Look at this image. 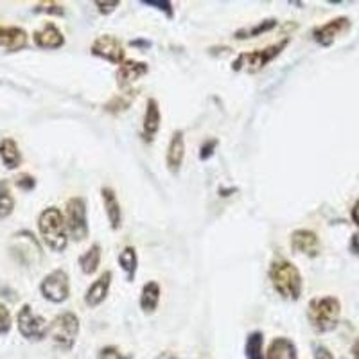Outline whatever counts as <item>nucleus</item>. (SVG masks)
Segmentation results:
<instances>
[{
    "mask_svg": "<svg viewBox=\"0 0 359 359\" xmlns=\"http://www.w3.org/2000/svg\"><path fill=\"white\" fill-rule=\"evenodd\" d=\"M269 280L282 298L298 300L302 294V275L287 259L277 257L269 266Z\"/></svg>",
    "mask_w": 359,
    "mask_h": 359,
    "instance_id": "nucleus-1",
    "label": "nucleus"
},
{
    "mask_svg": "<svg viewBox=\"0 0 359 359\" xmlns=\"http://www.w3.org/2000/svg\"><path fill=\"white\" fill-rule=\"evenodd\" d=\"M38 229H40L41 239L53 252H63L69 245V232L67 223L60 208L49 207L38 217Z\"/></svg>",
    "mask_w": 359,
    "mask_h": 359,
    "instance_id": "nucleus-2",
    "label": "nucleus"
},
{
    "mask_svg": "<svg viewBox=\"0 0 359 359\" xmlns=\"http://www.w3.org/2000/svg\"><path fill=\"white\" fill-rule=\"evenodd\" d=\"M341 314V304L336 297L313 298L307 306V320L314 331L323 334L336 329Z\"/></svg>",
    "mask_w": 359,
    "mask_h": 359,
    "instance_id": "nucleus-3",
    "label": "nucleus"
},
{
    "mask_svg": "<svg viewBox=\"0 0 359 359\" xmlns=\"http://www.w3.org/2000/svg\"><path fill=\"white\" fill-rule=\"evenodd\" d=\"M79 334V318L76 313L57 314L49 325V336L53 338L54 347L63 352H70L76 345Z\"/></svg>",
    "mask_w": 359,
    "mask_h": 359,
    "instance_id": "nucleus-4",
    "label": "nucleus"
},
{
    "mask_svg": "<svg viewBox=\"0 0 359 359\" xmlns=\"http://www.w3.org/2000/svg\"><path fill=\"white\" fill-rule=\"evenodd\" d=\"M287 43H290V38H284V40L277 41V43L269 45L266 49L259 50H250V53H241L236 57V62L232 63V69L237 70V72H259V70L264 69L268 63H271L282 50L286 49Z\"/></svg>",
    "mask_w": 359,
    "mask_h": 359,
    "instance_id": "nucleus-5",
    "label": "nucleus"
},
{
    "mask_svg": "<svg viewBox=\"0 0 359 359\" xmlns=\"http://www.w3.org/2000/svg\"><path fill=\"white\" fill-rule=\"evenodd\" d=\"M67 232L76 241H85L88 237V219H86V201L81 196L70 198L65 207Z\"/></svg>",
    "mask_w": 359,
    "mask_h": 359,
    "instance_id": "nucleus-6",
    "label": "nucleus"
},
{
    "mask_svg": "<svg viewBox=\"0 0 359 359\" xmlns=\"http://www.w3.org/2000/svg\"><path fill=\"white\" fill-rule=\"evenodd\" d=\"M18 331L24 338L31 339V341H41L45 336L49 334V323L45 322L43 316L36 314L31 306H22L17 316Z\"/></svg>",
    "mask_w": 359,
    "mask_h": 359,
    "instance_id": "nucleus-7",
    "label": "nucleus"
},
{
    "mask_svg": "<svg viewBox=\"0 0 359 359\" xmlns=\"http://www.w3.org/2000/svg\"><path fill=\"white\" fill-rule=\"evenodd\" d=\"M40 291L49 302L62 304L70 294V282L65 269H54L41 280Z\"/></svg>",
    "mask_w": 359,
    "mask_h": 359,
    "instance_id": "nucleus-8",
    "label": "nucleus"
},
{
    "mask_svg": "<svg viewBox=\"0 0 359 359\" xmlns=\"http://www.w3.org/2000/svg\"><path fill=\"white\" fill-rule=\"evenodd\" d=\"M92 54L97 57H102L114 65H121L124 62V47L118 41V38L111 34H102L92 43Z\"/></svg>",
    "mask_w": 359,
    "mask_h": 359,
    "instance_id": "nucleus-9",
    "label": "nucleus"
},
{
    "mask_svg": "<svg viewBox=\"0 0 359 359\" xmlns=\"http://www.w3.org/2000/svg\"><path fill=\"white\" fill-rule=\"evenodd\" d=\"M351 29V20L347 17H338L329 20L327 24L320 25L313 31V38L316 43H320L322 47H329V45L334 43V40L338 36H341L343 33H347Z\"/></svg>",
    "mask_w": 359,
    "mask_h": 359,
    "instance_id": "nucleus-10",
    "label": "nucleus"
},
{
    "mask_svg": "<svg viewBox=\"0 0 359 359\" xmlns=\"http://www.w3.org/2000/svg\"><path fill=\"white\" fill-rule=\"evenodd\" d=\"M149 72V67L147 63L142 62H135V60H124L121 65H118L117 72V83L118 86L124 90V92H130L133 83L139 81L142 76Z\"/></svg>",
    "mask_w": 359,
    "mask_h": 359,
    "instance_id": "nucleus-11",
    "label": "nucleus"
},
{
    "mask_svg": "<svg viewBox=\"0 0 359 359\" xmlns=\"http://www.w3.org/2000/svg\"><path fill=\"white\" fill-rule=\"evenodd\" d=\"M291 248L297 253H306L309 257H316L320 253V239L313 230H294L291 233Z\"/></svg>",
    "mask_w": 359,
    "mask_h": 359,
    "instance_id": "nucleus-12",
    "label": "nucleus"
},
{
    "mask_svg": "<svg viewBox=\"0 0 359 359\" xmlns=\"http://www.w3.org/2000/svg\"><path fill=\"white\" fill-rule=\"evenodd\" d=\"M33 40L36 43V47H40V49H60V47L65 45L63 33L53 22H47L38 31H34Z\"/></svg>",
    "mask_w": 359,
    "mask_h": 359,
    "instance_id": "nucleus-13",
    "label": "nucleus"
},
{
    "mask_svg": "<svg viewBox=\"0 0 359 359\" xmlns=\"http://www.w3.org/2000/svg\"><path fill=\"white\" fill-rule=\"evenodd\" d=\"M162 123V115H160V107L156 99H149L146 102V111H144V123H142V139L146 142H153L160 130Z\"/></svg>",
    "mask_w": 359,
    "mask_h": 359,
    "instance_id": "nucleus-14",
    "label": "nucleus"
},
{
    "mask_svg": "<svg viewBox=\"0 0 359 359\" xmlns=\"http://www.w3.org/2000/svg\"><path fill=\"white\" fill-rule=\"evenodd\" d=\"M110 284H111V271H104V273L99 275L97 280L92 282L88 290H86V294H85L86 306L97 307L99 304L104 302V298L108 297V291H110Z\"/></svg>",
    "mask_w": 359,
    "mask_h": 359,
    "instance_id": "nucleus-15",
    "label": "nucleus"
},
{
    "mask_svg": "<svg viewBox=\"0 0 359 359\" xmlns=\"http://www.w3.org/2000/svg\"><path fill=\"white\" fill-rule=\"evenodd\" d=\"M185 158V139H184V131L178 130L172 133L171 142L168 146V169L176 175L182 168V163H184Z\"/></svg>",
    "mask_w": 359,
    "mask_h": 359,
    "instance_id": "nucleus-16",
    "label": "nucleus"
},
{
    "mask_svg": "<svg viewBox=\"0 0 359 359\" xmlns=\"http://www.w3.org/2000/svg\"><path fill=\"white\" fill-rule=\"evenodd\" d=\"M27 45V33L17 25H0V47L8 50H20Z\"/></svg>",
    "mask_w": 359,
    "mask_h": 359,
    "instance_id": "nucleus-17",
    "label": "nucleus"
},
{
    "mask_svg": "<svg viewBox=\"0 0 359 359\" xmlns=\"http://www.w3.org/2000/svg\"><path fill=\"white\" fill-rule=\"evenodd\" d=\"M101 196L111 230H118L121 229V223H123V212H121V203H118L117 196H115V191L110 187H102Z\"/></svg>",
    "mask_w": 359,
    "mask_h": 359,
    "instance_id": "nucleus-18",
    "label": "nucleus"
},
{
    "mask_svg": "<svg viewBox=\"0 0 359 359\" xmlns=\"http://www.w3.org/2000/svg\"><path fill=\"white\" fill-rule=\"evenodd\" d=\"M266 359H298L297 345L290 338H284V336L275 338L273 341L269 343Z\"/></svg>",
    "mask_w": 359,
    "mask_h": 359,
    "instance_id": "nucleus-19",
    "label": "nucleus"
},
{
    "mask_svg": "<svg viewBox=\"0 0 359 359\" xmlns=\"http://www.w3.org/2000/svg\"><path fill=\"white\" fill-rule=\"evenodd\" d=\"M160 294H162V291H160V286L155 280L144 284L142 293H140V307H142L144 313H155L160 302Z\"/></svg>",
    "mask_w": 359,
    "mask_h": 359,
    "instance_id": "nucleus-20",
    "label": "nucleus"
},
{
    "mask_svg": "<svg viewBox=\"0 0 359 359\" xmlns=\"http://www.w3.org/2000/svg\"><path fill=\"white\" fill-rule=\"evenodd\" d=\"M0 158L8 169H17L22 162L18 144L13 139L0 140Z\"/></svg>",
    "mask_w": 359,
    "mask_h": 359,
    "instance_id": "nucleus-21",
    "label": "nucleus"
},
{
    "mask_svg": "<svg viewBox=\"0 0 359 359\" xmlns=\"http://www.w3.org/2000/svg\"><path fill=\"white\" fill-rule=\"evenodd\" d=\"M246 359H266L264 355V334L261 331L250 332L245 343Z\"/></svg>",
    "mask_w": 359,
    "mask_h": 359,
    "instance_id": "nucleus-22",
    "label": "nucleus"
},
{
    "mask_svg": "<svg viewBox=\"0 0 359 359\" xmlns=\"http://www.w3.org/2000/svg\"><path fill=\"white\" fill-rule=\"evenodd\" d=\"M101 264V246L92 245L81 257H79V266L85 275H94Z\"/></svg>",
    "mask_w": 359,
    "mask_h": 359,
    "instance_id": "nucleus-23",
    "label": "nucleus"
},
{
    "mask_svg": "<svg viewBox=\"0 0 359 359\" xmlns=\"http://www.w3.org/2000/svg\"><path fill=\"white\" fill-rule=\"evenodd\" d=\"M118 264L123 268V271L126 273L128 280H133L135 273H137V264H139V259H137V250L133 246H126L123 252L118 253Z\"/></svg>",
    "mask_w": 359,
    "mask_h": 359,
    "instance_id": "nucleus-24",
    "label": "nucleus"
},
{
    "mask_svg": "<svg viewBox=\"0 0 359 359\" xmlns=\"http://www.w3.org/2000/svg\"><path fill=\"white\" fill-rule=\"evenodd\" d=\"M275 27H277V20H275V18H268V20L259 22V24L253 25V27H245L241 29V31H237L236 38L237 40H246V38L261 36V34L269 33V31Z\"/></svg>",
    "mask_w": 359,
    "mask_h": 359,
    "instance_id": "nucleus-25",
    "label": "nucleus"
},
{
    "mask_svg": "<svg viewBox=\"0 0 359 359\" xmlns=\"http://www.w3.org/2000/svg\"><path fill=\"white\" fill-rule=\"evenodd\" d=\"M13 208H15V198L11 196L8 182L2 180L0 182V219L11 216Z\"/></svg>",
    "mask_w": 359,
    "mask_h": 359,
    "instance_id": "nucleus-26",
    "label": "nucleus"
},
{
    "mask_svg": "<svg viewBox=\"0 0 359 359\" xmlns=\"http://www.w3.org/2000/svg\"><path fill=\"white\" fill-rule=\"evenodd\" d=\"M99 359H131V355L123 354V352L118 351L117 347L114 345H108V347H102L99 351Z\"/></svg>",
    "mask_w": 359,
    "mask_h": 359,
    "instance_id": "nucleus-27",
    "label": "nucleus"
},
{
    "mask_svg": "<svg viewBox=\"0 0 359 359\" xmlns=\"http://www.w3.org/2000/svg\"><path fill=\"white\" fill-rule=\"evenodd\" d=\"M9 329H11V314L8 307L0 304V334H8Z\"/></svg>",
    "mask_w": 359,
    "mask_h": 359,
    "instance_id": "nucleus-28",
    "label": "nucleus"
},
{
    "mask_svg": "<svg viewBox=\"0 0 359 359\" xmlns=\"http://www.w3.org/2000/svg\"><path fill=\"white\" fill-rule=\"evenodd\" d=\"M144 6H153V8H156L158 11H163L168 17H172V4L169 2V0H142Z\"/></svg>",
    "mask_w": 359,
    "mask_h": 359,
    "instance_id": "nucleus-29",
    "label": "nucleus"
},
{
    "mask_svg": "<svg viewBox=\"0 0 359 359\" xmlns=\"http://www.w3.org/2000/svg\"><path fill=\"white\" fill-rule=\"evenodd\" d=\"M217 144H219V140L217 139H210V140H205L203 146H201L200 149V158L201 160H208L210 156L214 155V149L217 147Z\"/></svg>",
    "mask_w": 359,
    "mask_h": 359,
    "instance_id": "nucleus-30",
    "label": "nucleus"
},
{
    "mask_svg": "<svg viewBox=\"0 0 359 359\" xmlns=\"http://www.w3.org/2000/svg\"><path fill=\"white\" fill-rule=\"evenodd\" d=\"M34 11H43V13H53V15H63V6L56 4V2H41L34 8Z\"/></svg>",
    "mask_w": 359,
    "mask_h": 359,
    "instance_id": "nucleus-31",
    "label": "nucleus"
},
{
    "mask_svg": "<svg viewBox=\"0 0 359 359\" xmlns=\"http://www.w3.org/2000/svg\"><path fill=\"white\" fill-rule=\"evenodd\" d=\"M15 184H17V187H20L22 191H33L36 182H34V178L31 175H20L15 180Z\"/></svg>",
    "mask_w": 359,
    "mask_h": 359,
    "instance_id": "nucleus-32",
    "label": "nucleus"
},
{
    "mask_svg": "<svg viewBox=\"0 0 359 359\" xmlns=\"http://www.w3.org/2000/svg\"><path fill=\"white\" fill-rule=\"evenodd\" d=\"M95 6H97V9L101 15H110V13H114L115 9L121 6V2H117V0H114V2H101V0H97V2H95Z\"/></svg>",
    "mask_w": 359,
    "mask_h": 359,
    "instance_id": "nucleus-33",
    "label": "nucleus"
},
{
    "mask_svg": "<svg viewBox=\"0 0 359 359\" xmlns=\"http://www.w3.org/2000/svg\"><path fill=\"white\" fill-rule=\"evenodd\" d=\"M314 359H334V355H332V352L329 348L323 347V345H316L314 347Z\"/></svg>",
    "mask_w": 359,
    "mask_h": 359,
    "instance_id": "nucleus-34",
    "label": "nucleus"
},
{
    "mask_svg": "<svg viewBox=\"0 0 359 359\" xmlns=\"http://www.w3.org/2000/svg\"><path fill=\"white\" fill-rule=\"evenodd\" d=\"M351 250L355 253V255H359V232L352 236V239H351Z\"/></svg>",
    "mask_w": 359,
    "mask_h": 359,
    "instance_id": "nucleus-35",
    "label": "nucleus"
},
{
    "mask_svg": "<svg viewBox=\"0 0 359 359\" xmlns=\"http://www.w3.org/2000/svg\"><path fill=\"white\" fill-rule=\"evenodd\" d=\"M351 216H352V221H354V223L359 226V200L355 201L354 207H352V214H351Z\"/></svg>",
    "mask_w": 359,
    "mask_h": 359,
    "instance_id": "nucleus-36",
    "label": "nucleus"
},
{
    "mask_svg": "<svg viewBox=\"0 0 359 359\" xmlns=\"http://www.w3.org/2000/svg\"><path fill=\"white\" fill-rule=\"evenodd\" d=\"M351 352H352V358H354V359H359V336H358V338H355V341L352 343Z\"/></svg>",
    "mask_w": 359,
    "mask_h": 359,
    "instance_id": "nucleus-37",
    "label": "nucleus"
},
{
    "mask_svg": "<svg viewBox=\"0 0 359 359\" xmlns=\"http://www.w3.org/2000/svg\"><path fill=\"white\" fill-rule=\"evenodd\" d=\"M156 359H178L172 352H162V354L156 355Z\"/></svg>",
    "mask_w": 359,
    "mask_h": 359,
    "instance_id": "nucleus-38",
    "label": "nucleus"
}]
</instances>
